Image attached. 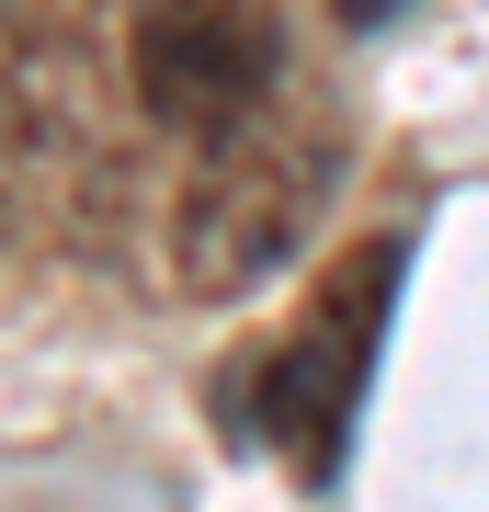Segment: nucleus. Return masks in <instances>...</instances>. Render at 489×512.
<instances>
[{"mask_svg": "<svg viewBox=\"0 0 489 512\" xmlns=\"http://www.w3.org/2000/svg\"><path fill=\"white\" fill-rule=\"evenodd\" d=\"M137 205V103L103 0H0V251L91 262Z\"/></svg>", "mask_w": 489, "mask_h": 512, "instance_id": "nucleus-1", "label": "nucleus"}, {"mask_svg": "<svg viewBox=\"0 0 489 512\" xmlns=\"http://www.w3.org/2000/svg\"><path fill=\"white\" fill-rule=\"evenodd\" d=\"M330 171H342V114L308 80H273L251 114L194 137V171L171 194V285L182 296H251L308 251Z\"/></svg>", "mask_w": 489, "mask_h": 512, "instance_id": "nucleus-2", "label": "nucleus"}, {"mask_svg": "<svg viewBox=\"0 0 489 512\" xmlns=\"http://www.w3.org/2000/svg\"><path fill=\"white\" fill-rule=\"evenodd\" d=\"M387 296H399V239H364L285 342L217 376L228 387L217 421L273 444L308 490H330V467H342V444H353V410H364V365H376V342H387Z\"/></svg>", "mask_w": 489, "mask_h": 512, "instance_id": "nucleus-3", "label": "nucleus"}, {"mask_svg": "<svg viewBox=\"0 0 489 512\" xmlns=\"http://www.w3.org/2000/svg\"><path fill=\"white\" fill-rule=\"evenodd\" d=\"M285 80V0H126V103L160 137H217Z\"/></svg>", "mask_w": 489, "mask_h": 512, "instance_id": "nucleus-4", "label": "nucleus"}, {"mask_svg": "<svg viewBox=\"0 0 489 512\" xmlns=\"http://www.w3.org/2000/svg\"><path fill=\"white\" fill-rule=\"evenodd\" d=\"M342 23H387V0H342Z\"/></svg>", "mask_w": 489, "mask_h": 512, "instance_id": "nucleus-5", "label": "nucleus"}]
</instances>
